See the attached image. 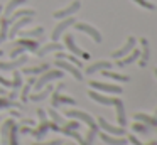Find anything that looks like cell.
Listing matches in <instances>:
<instances>
[{
    "mask_svg": "<svg viewBox=\"0 0 157 145\" xmlns=\"http://www.w3.org/2000/svg\"><path fill=\"white\" fill-rule=\"evenodd\" d=\"M63 78V71L61 69H51V71H44V73H41V76L36 79V83H34V90L36 91H39V90H42V88L46 86V84H49L51 81H54V79H61Z\"/></svg>",
    "mask_w": 157,
    "mask_h": 145,
    "instance_id": "6da1fadb",
    "label": "cell"
},
{
    "mask_svg": "<svg viewBox=\"0 0 157 145\" xmlns=\"http://www.w3.org/2000/svg\"><path fill=\"white\" fill-rule=\"evenodd\" d=\"M37 115H39V120H41V123H39V127H37V128H31V132H29V133L34 135V138L41 140V138L46 135V132L49 130V123H51V121H48L46 111L42 110V108H39V110H37Z\"/></svg>",
    "mask_w": 157,
    "mask_h": 145,
    "instance_id": "7a4b0ae2",
    "label": "cell"
},
{
    "mask_svg": "<svg viewBox=\"0 0 157 145\" xmlns=\"http://www.w3.org/2000/svg\"><path fill=\"white\" fill-rule=\"evenodd\" d=\"M56 67L61 71H66V73H69L73 78H75L76 81H83V73L79 71V67H76L75 64H71L69 61H64V59H56L54 61Z\"/></svg>",
    "mask_w": 157,
    "mask_h": 145,
    "instance_id": "3957f363",
    "label": "cell"
},
{
    "mask_svg": "<svg viewBox=\"0 0 157 145\" xmlns=\"http://www.w3.org/2000/svg\"><path fill=\"white\" fill-rule=\"evenodd\" d=\"M64 88V84H59L58 90H52V108L59 106V105H76V100L71 96H64V94H61L59 91Z\"/></svg>",
    "mask_w": 157,
    "mask_h": 145,
    "instance_id": "277c9868",
    "label": "cell"
},
{
    "mask_svg": "<svg viewBox=\"0 0 157 145\" xmlns=\"http://www.w3.org/2000/svg\"><path fill=\"white\" fill-rule=\"evenodd\" d=\"M64 115H66V116H69V118H75V120L85 121L88 127H95V125H96L95 118H93L90 113H85V111H79V110H66Z\"/></svg>",
    "mask_w": 157,
    "mask_h": 145,
    "instance_id": "5b68a950",
    "label": "cell"
},
{
    "mask_svg": "<svg viewBox=\"0 0 157 145\" xmlns=\"http://www.w3.org/2000/svg\"><path fill=\"white\" fill-rule=\"evenodd\" d=\"M98 125H100V128H101L105 133L115 135V137H123V135H125V128H123V127H115V125H110L103 116H98Z\"/></svg>",
    "mask_w": 157,
    "mask_h": 145,
    "instance_id": "8992f818",
    "label": "cell"
},
{
    "mask_svg": "<svg viewBox=\"0 0 157 145\" xmlns=\"http://www.w3.org/2000/svg\"><path fill=\"white\" fill-rule=\"evenodd\" d=\"M73 25H75L76 30H81V32H85L86 36H90L93 40H95V42H98V44L101 42V34H100L95 27L88 25V24H83V22H75Z\"/></svg>",
    "mask_w": 157,
    "mask_h": 145,
    "instance_id": "52a82bcc",
    "label": "cell"
},
{
    "mask_svg": "<svg viewBox=\"0 0 157 145\" xmlns=\"http://www.w3.org/2000/svg\"><path fill=\"white\" fill-rule=\"evenodd\" d=\"M90 86L93 90L103 91V93H112V94H122V88L117 84H108V83H100V81H90Z\"/></svg>",
    "mask_w": 157,
    "mask_h": 145,
    "instance_id": "ba28073f",
    "label": "cell"
},
{
    "mask_svg": "<svg viewBox=\"0 0 157 145\" xmlns=\"http://www.w3.org/2000/svg\"><path fill=\"white\" fill-rule=\"evenodd\" d=\"M27 56H19V57H14L12 61L9 63H4V61H0V71H14V69H19L21 66H24L27 63Z\"/></svg>",
    "mask_w": 157,
    "mask_h": 145,
    "instance_id": "9c48e42d",
    "label": "cell"
},
{
    "mask_svg": "<svg viewBox=\"0 0 157 145\" xmlns=\"http://www.w3.org/2000/svg\"><path fill=\"white\" fill-rule=\"evenodd\" d=\"M64 46L68 47V49L71 51V54H75V56H79V57H85V59H90V54L83 52V51L75 44V36H73V34H66V36H64Z\"/></svg>",
    "mask_w": 157,
    "mask_h": 145,
    "instance_id": "30bf717a",
    "label": "cell"
},
{
    "mask_svg": "<svg viewBox=\"0 0 157 145\" xmlns=\"http://www.w3.org/2000/svg\"><path fill=\"white\" fill-rule=\"evenodd\" d=\"M75 22H76V20L73 19V17H66L64 20H61V22H58V25L54 27V30H52V34H51L52 40H54V42H56V40H58L59 37H61V34L64 32V30L68 29V27H71V25H73V24H75Z\"/></svg>",
    "mask_w": 157,
    "mask_h": 145,
    "instance_id": "8fae6325",
    "label": "cell"
},
{
    "mask_svg": "<svg viewBox=\"0 0 157 145\" xmlns=\"http://www.w3.org/2000/svg\"><path fill=\"white\" fill-rule=\"evenodd\" d=\"M79 7H81V3H79V0H75V2L71 3V5H68L66 9L63 10H58V12L52 13V17L54 19H66V17H71L73 13H76L79 10Z\"/></svg>",
    "mask_w": 157,
    "mask_h": 145,
    "instance_id": "7c38bea8",
    "label": "cell"
},
{
    "mask_svg": "<svg viewBox=\"0 0 157 145\" xmlns=\"http://www.w3.org/2000/svg\"><path fill=\"white\" fill-rule=\"evenodd\" d=\"M135 44H137V39H135L133 36H130L128 39H127L125 46H123V47H120V49H117V51H113L112 57H113V59H120V57L127 56V54H128L130 51H132L133 47H135Z\"/></svg>",
    "mask_w": 157,
    "mask_h": 145,
    "instance_id": "4fadbf2b",
    "label": "cell"
},
{
    "mask_svg": "<svg viewBox=\"0 0 157 145\" xmlns=\"http://www.w3.org/2000/svg\"><path fill=\"white\" fill-rule=\"evenodd\" d=\"M113 106L117 108V120H118V127H127V116H125V105L120 98H115Z\"/></svg>",
    "mask_w": 157,
    "mask_h": 145,
    "instance_id": "5bb4252c",
    "label": "cell"
},
{
    "mask_svg": "<svg viewBox=\"0 0 157 145\" xmlns=\"http://www.w3.org/2000/svg\"><path fill=\"white\" fill-rule=\"evenodd\" d=\"M63 49H64L63 44H59L58 40H56V42L52 40L51 44H46V46H42L41 49H37V51H36V54H37L39 57H44L46 54H49V52H54V51L58 52V51H63Z\"/></svg>",
    "mask_w": 157,
    "mask_h": 145,
    "instance_id": "9a60e30c",
    "label": "cell"
},
{
    "mask_svg": "<svg viewBox=\"0 0 157 145\" xmlns=\"http://www.w3.org/2000/svg\"><path fill=\"white\" fill-rule=\"evenodd\" d=\"M88 96L91 98L93 101H96V103H100V105H105V106H112L113 103H115V98H112V96H105V94H101V93H96V91H88Z\"/></svg>",
    "mask_w": 157,
    "mask_h": 145,
    "instance_id": "2e32d148",
    "label": "cell"
},
{
    "mask_svg": "<svg viewBox=\"0 0 157 145\" xmlns=\"http://www.w3.org/2000/svg\"><path fill=\"white\" fill-rule=\"evenodd\" d=\"M139 57H140V49H135V47H133V49L127 54V56L120 57V59L117 61V66L123 67V66H127V64H130V63H135Z\"/></svg>",
    "mask_w": 157,
    "mask_h": 145,
    "instance_id": "e0dca14e",
    "label": "cell"
},
{
    "mask_svg": "<svg viewBox=\"0 0 157 145\" xmlns=\"http://www.w3.org/2000/svg\"><path fill=\"white\" fill-rule=\"evenodd\" d=\"M100 138H101L106 145H127V142H128L127 138H123V137H115V135L105 133V132L100 133Z\"/></svg>",
    "mask_w": 157,
    "mask_h": 145,
    "instance_id": "ac0fdd59",
    "label": "cell"
},
{
    "mask_svg": "<svg viewBox=\"0 0 157 145\" xmlns=\"http://www.w3.org/2000/svg\"><path fill=\"white\" fill-rule=\"evenodd\" d=\"M31 19L32 17H22V19H17V22L14 24V25L10 27V30H9L7 37H10V39H14V37H17V32L22 29V27H25L27 24H31Z\"/></svg>",
    "mask_w": 157,
    "mask_h": 145,
    "instance_id": "d6986e66",
    "label": "cell"
},
{
    "mask_svg": "<svg viewBox=\"0 0 157 145\" xmlns=\"http://www.w3.org/2000/svg\"><path fill=\"white\" fill-rule=\"evenodd\" d=\"M110 67H112V63H108V61H98V63L90 64L85 69V74H95V73H100L103 69H110Z\"/></svg>",
    "mask_w": 157,
    "mask_h": 145,
    "instance_id": "ffe728a7",
    "label": "cell"
},
{
    "mask_svg": "<svg viewBox=\"0 0 157 145\" xmlns=\"http://www.w3.org/2000/svg\"><path fill=\"white\" fill-rule=\"evenodd\" d=\"M140 46H142V49H140V67H145L147 61H149L150 57V49H149V42H147L145 37H142L140 39Z\"/></svg>",
    "mask_w": 157,
    "mask_h": 145,
    "instance_id": "44dd1931",
    "label": "cell"
},
{
    "mask_svg": "<svg viewBox=\"0 0 157 145\" xmlns=\"http://www.w3.org/2000/svg\"><path fill=\"white\" fill-rule=\"evenodd\" d=\"M15 121L12 120V118H9V120H5L4 123H2V128H0V138H2V145H9V133H10V128L12 125H14Z\"/></svg>",
    "mask_w": 157,
    "mask_h": 145,
    "instance_id": "7402d4cb",
    "label": "cell"
},
{
    "mask_svg": "<svg viewBox=\"0 0 157 145\" xmlns=\"http://www.w3.org/2000/svg\"><path fill=\"white\" fill-rule=\"evenodd\" d=\"M52 90H54V88H52L51 84H46V86L42 88V90H39L37 93H31L29 100H31V101H42V100H46V98L52 93Z\"/></svg>",
    "mask_w": 157,
    "mask_h": 145,
    "instance_id": "603a6c76",
    "label": "cell"
},
{
    "mask_svg": "<svg viewBox=\"0 0 157 145\" xmlns=\"http://www.w3.org/2000/svg\"><path fill=\"white\" fill-rule=\"evenodd\" d=\"M133 116H135L137 121H142L147 127H157V116H150L147 113H135Z\"/></svg>",
    "mask_w": 157,
    "mask_h": 145,
    "instance_id": "cb8c5ba5",
    "label": "cell"
},
{
    "mask_svg": "<svg viewBox=\"0 0 157 145\" xmlns=\"http://www.w3.org/2000/svg\"><path fill=\"white\" fill-rule=\"evenodd\" d=\"M56 59H64V61H69L71 64H75L76 67H83V63L78 59V56H75V54H64V52H61V51H58V52H56Z\"/></svg>",
    "mask_w": 157,
    "mask_h": 145,
    "instance_id": "d4e9b609",
    "label": "cell"
},
{
    "mask_svg": "<svg viewBox=\"0 0 157 145\" xmlns=\"http://www.w3.org/2000/svg\"><path fill=\"white\" fill-rule=\"evenodd\" d=\"M17 46H22L24 49H29L31 52H36V51L39 49V44L36 42V40L29 39V37H21V39L17 40Z\"/></svg>",
    "mask_w": 157,
    "mask_h": 145,
    "instance_id": "484cf974",
    "label": "cell"
},
{
    "mask_svg": "<svg viewBox=\"0 0 157 145\" xmlns=\"http://www.w3.org/2000/svg\"><path fill=\"white\" fill-rule=\"evenodd\" d=\"M27 0H10V2L7 3V7H5L4 10V17L5 19H9V17L12 15V12H15V10L19 9V5H22V3H25Z\"/></svg>",
    "mask_w": 157,
    "mask_h": 145,
    "instance_id": "4316f807",
    "label": "cell"
},
{
    "mask_svg": "<svg viewBox=\"0 0 157 145\" xmlns=\"http://www.w3.org/2000/svg\"><path fill=\"white\" fill-rule=\"evenodd\" d=\"M105 78H110V79H115V81H122V83H127L128 81V76H123V74H118V73H113L110 69H103L100 71Z\"/></svg>",
    "mask_w": 157,
    "mask_h": 145,
    "instance_id": "83f0119b",
    "label": "cell"
},
{
    "mask_svg": "<svg viewBox=\"0 0 157 145\" xmlns=\"http://www.w3.org/2000/svg\"><path fill=\"white\" fill-rule=\"evenodd\" d=\"M34 10L27 9V10H17V12H12V15L9 17V22H14L17 19H22V17H34Z\"/></svg>",
    "mask_w": 157,
    "mask_h": 145,
    "instance_id": "f1b7e54d",
    "label": "cell"
},
{
    "mask_svg": "<svg viewBox=\"0 0 157 145\" xmlns=\"http://www.w3.org/2000/svg\"><path fill=\"white\" fill-rule=\"evenodd\" d=\"M49 69V64H39V66H34V67H24L22 69V73L24 74H41V73H44V71H48Z\"/></svg>",
    "mask_w": 157,
    "mask_h": 145,
    "instance_id": "f546056e",
    "label": "cell"
},
{
    "mask_svg": "<svg viewBox=\"0 0 157 145\" xmlns=\"http://www.w3.org/2000/svg\"><path fill=\"white\" fill-rule=\"evenodd\" d=\"M34 83H36L34 78H29V81L24 84V86H22V91H21V100L24 101V103L29 100V91H31V88L34 86Z\"/></svg>",
    "mask_w": 157,
    "mask_h": 145,
    "instance_id": "4dcf8cb0",
    "label": "cell"
},
{
    "mask_svg": "<svg viewBox=\"0 0 157 145\" xmlns=\"http://www.w3.org/2000/svg\"><path fill=\"white\" fill-rule=\"evenodd\" d=\"M9 145H19V125L14 123L9 133Z\"/></svg>",
    "mask_w": 157,
    "mask_h": 145,
    "instance_id": "1f68e13d",
    "label": "cell"
},
{
    "mask_svg": "<svg viewBox=\"0 0 157 145\" xmlns=\"http://www.w3.org/2000/svg\"><path fill=\"white\" fill-rule=\"evenodd\" d=\"M48 115L52 118V123L59 125V127H63V125L66 123V120H64V118H63L61 115L58 113V111H56V108H49V110H48Z\"/></svg>",
    "mask_w": 157,
    "mask_h": 145,
    "instance_id": "d6a6232c",
    "label": "cell"
},
{
    "mask_svg": "<svg viewBox=\"0 0 157 145\" xmlns=\"http://www.w3.org/2000/svg\"><path fill=\"white\" fill-rule=\"evenodd\" d=\"M42 34H44V29H42V27H36V29H32V30H22V32H19V36L32 39V37H39V36H42Z\"/></svg>",
    "mask_w": 157,
    "mask_h": 145,
    "instance_id": "836d02e7",
    "label": "cell"
},
{
    "mask_svg": "<svg viewBox=\"0 0 157 145\" xmlns=\"http://www.w3.org/2000/svg\"><path fill=\"white\" fill-rule=\"evenodd\" d=\"M9 24H10V22H9V19H5V17H4L2 20H0V44H2L5 39H7V34H9Z\"/></svg>",
    "mask_w": 157,
    "mask_h": 145,
    "instance_id": "e575fe53",
    "label": "cell"
},
{
    "mask_svg": "<svg viewBox=\"0 0 157 145\" xmlns=\"http://www.w3.org/2000/svg\"><path fill=\"white\" fill-rule=\"evenodd\" d=\"M96 137H98V125H95V127H90L88 133H86V137H85L86 145H93V140H95Z\"/></svg>",
    "mask_w": 157,
    "mask_h": 145,
    "instance_id": "d590c367",
    "label": "cell"
},
{
    "mask_svg": "<svg viewBox=\"0 0 157 145\" xmlns=\"http://www.w3.org/2000/svg\"><path fill=\"white\" fill-rule=\"evenodd\" d=\"M22 88V73L14 69V79H12V90H21Z\"/></svg>",
    "mask_w": 157,
    "mask_h": 145,
    "instance_id": "8d00e7d4",
    "label": "cell"
},
{
    "mask_svg": "<svg viewBox=\"0 0 157 145\" xmlns=\"http://www.w3.org/2000/svg\"><path fill=\"white\" fill-rule=\"evenodd\" d=\"M132 130L133 132H139V133H147L149 127H147L145 123H142V121H135V123L132 125Z\"/></svg>",
    "mask_w": 157,
    "mask_h": 145,
    "instance_id": "74e56055",
    "label": "cell"
},
{
    "mask_svg": "<svg viewBox=\"0 0 157 145\" xmlns=\"http://www.w3.org/2000/svg\"><path fill=\"white\" fill-rule=\"evenodd\" d=\"M9 106H19V105L15 103L14 100H9V98L2 96L0 98V110H2V108H9Z\"/></svg>",
    "mask_w": 157,
    "mask_h": 145,
    "instance_id": "f35d334b",
    "label": "cell"
},
{
    "mask_svg": "<svg viewBox=\"0 0 157 145\" xmlns=\"http://www.w3.org/2000/svg\"><path fill=\"white\" fill-rule=\"evenodd\" d=\"M133 2H135L137 5L147 9V10H154V9H155V5H154V3H150V2H147V0H133Z\"/></svg>",
    "mask_w": 157,
    "mask_h": 145,
    "instance_id": "ab89813d",
    "label": "cell"
},
{
    "mask_svg": "<svg viewBox=\"0 0 157 145\" xmlns=\"http://www.w3.org/2000/svg\"><path fill=\"white\" fill-rule=\"evenodd\" d=\"M127 140H128V142H132V143H133V145H144V143H142V142H140V140H139V138H137V137H135V135H128V137H127ZM149 145H157V142H155V140H154V142H150V143H149Z\"/></svg>",
    "mask_w": 157,
    "mask_h": 145,
    "instance_id": "60d3db41",
    "label": "cell"
},
{
    "mask_svg": "<svg viewBox=\"0 0 157 145\" xmlns=\"http://www.w3.org/2000/svg\"><path fill=\"white\" fill-rule=\"evenodd\" d=\"M63 128H69V130H78L79 128V123L76 120H71V121H66L64 125H63Z\"/></svg>",
    "mask_w": 157,
    "mask_h": 145,
    "instance_id": "b9f144b4",
    "label": "cell"
},
{
    "mask_svg": "<svg viewBox=\"0 0 157 145\" xmlns=\"http://www.w3.org/2000/svg\"><path fill=\"white\" fill-rule=\"evenodd\" d=\"M64 142L61 140V138H58V140H49V142H36V143H32V145H63Z\"/></svg>",
    "mask_w": 157,
    "mask_h": 145,
    "instance_id": "7bdbcfd3",
    "label": "cell"
},
{
    "mask_svg": "<svg viewBox=\"0 0 157 145\" xmlns=\"http://www.w3.org/2000/svg\"><path fill=\"white\" fill-rule=\"evenodd\" d=\"M24 51H25V49H24L22 46H17V47H15V49L10 52V57H12V59H14V57H19L22 52H24Z\"/></svg>",
    "mask_w": 157,
    "mask_h": 145,
    "instance_id": "ee69618b",
    "label": "cell"
},
{
    "mask_svg": "<svg viewBox=\"0 0 157 145\" xmlns=\"http://www.w3.org/2000/svg\"><path fill=\"white\" fill-rule=\"evenodd\" d=\"M0 84H2V86H7V88H12V81L5 79L4 76H0Z\"/></svg>",
    "mask_w": 157,
    "mask_h": 145,
    "instance_id": "f6af8a7d",
    "label": "cell"
},
{
    "mask_svg": "<svg viewBox=\"0 0 157 145\" xmlns=\"http://www.w3.org/2000/svg\"><path fill=\"white\" fill-rule=\"evenodd\" d=\"M22 123H24V125H31V127H32V125H34V121H32V120H24Z\"/></svg>",
    "mask_w": 157,
    "mask_h": 145,
    "instance_id": "bcb514c9",
    "label": "cell"
},
{
    "mask_svg": "<svg viewBox=\"0 0 157 145\" xmlns=\"http://www.w3.org/2000/svg\"><path fill=\"white\" fill-rule=\"evenodd\" d=\"M0 94H2V96H5V94H7V91H5L2 86H0Z\"/></svg>",
    "mask_w": 157,
    "mask_h": 145,
    "instance_id": "7dc6e473",
    "label": "cell"
},
{
    "mask_svg": "<svg viewBox=\"0 0 157 145\" xmlns=\"http://www.w3.org/2000/svg\"><path fill=\"white\" fill-rule=\"evenodd\" d=\"M154 74H155V78H157V69H154Z\"/></svg>",
    "mask_w": 157,
    "mask_h": 145,
    "instance_id": "c3c4849f",
    "label": "cell"
},
{
    "mask_svg": "<svg viewBox=\"0 0 157 145\" xmlns=\"http://www.w3.org/2000/svg\"><path fill=\"white\" fill-rule=\"evenodd\" d=\"M2 10H4V7H2V5H0V12H2Z\"/></svg>",
    "mask_w": 157,
    "mask_h": 145,
    "instance_id": "681fc988",
    "label": "cell"
},
{
    "mask_svg": "<svg viewBox=\"0 0 157 145\" xmlns=\"http://www.w3.org/2000/svg\"><path fill=\"white\" fill-rule=\"evenodd\" d=\"M2 54H4V51H0V56H2Z\"/></svg>",
    "mask_w": 157,
    "mask_h": 145,
    "instance_id": "f907efd6",
    "label": "cell"
},
{
    "mask_svg": "<svg viewBox=\"0 0 157 145\" xmlns=\"http://www.w3.org/2000/svg\"><path fill=\"white\" fill-rule=\"evenodd\" d=\"M63 145H73V143H63Z\"/></svg>",
    "mask_w": 157,
    "mask_h": 145,
    "instance_id": "816d5d0a",
    "label": "cell"
},
{
    "mask_svg": "<svg viewBox=\"0 0 157 145\" xmlns=\"http://www.w3.org/2000/svg\"><path fill=\"white\" fill-rule=\"evenodd\" d=\"M155 116H157V110H155Z\"/></svg>",
    "mask_w": 157,
    "mask_h": 145,
    "instance_id": "f5cc1de1",
    "label": "cell"
}]
</instances>
